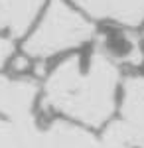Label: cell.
<instances>
[{
  "instance_id": "3",
  "label": "cell",
  "mask_w": 144,
  "mask_h": 148,
  "mask_svg": "<svg viewBox=\"0 0 144 148\" xmlns=\"http://www.w3.org/2000/svg\"><path fill=\"white\" fill-rule=\"evenodd\" d=\"M38 95L32 79H12L0 75V114L4 119H28Z\"/></svg>"
},
{
  "instance_id": "7",
  "label": "cell",
  "mask_w": 144,
  "mask_h": 148,
  "mask_svg": "<svg viewBox=\"0 0 144 148\" xmlns=\"http://www.w3.org/2000/svg\"><path fill=\"white\" fill-rule=\"evenodd\" d=\"M42 4L44 0H0V30L8 28L14 36H22Z\"/></svg>"
},
{
  "instance_id": "2",
  "label": "cell",
  "mask_w": 144,
  "mask_h": 148,
  "mask_svg": "<svg viewBox=\"0 0 144 148\" xmlns=\"http://www.w3.org/2000/svg\"><path fill=\"white\" fill-rule=\"evenodd\" d=\"M93 38V26L61 0H53L44 20L26 42V53L32 57H49L63 49L85 44Z\"/></svg>"
},
{
  "instance_id": "6",
  "label": "cell",
  "mask_w": 144,
  "mask_h": 148,
  "mask_svg": "<svg viewBox=\"0 0 144 148\" xmlns=\"http://www.w3.org/2000/svg\"><path fill=\"white\" fill-rule=\"evenodd\" d=\"M0 148H42V136L32 116L28 119L0 116Z\"/></svg>"
},
{
  "instance_id": "10",
  "label": "cell",
  "mask_w": 144,
  "mask_h": 148,
  "mask_svg": "<svg viewBox=\"0 0 144 148\" xmlns=\"http://www.w3.org/2000/svg\"><path fill=\"white\" fill-rule=\"evenodd\" d=\"M14 53V42L10 38H0V67L8 61Z\"/></svg>"
},
{
  "instance_id": "4",
  "label": "cell",
  "mask_w": 144,
  "mask_h": 148,
  "mask_svg": "<svg viewBox=\"0 0 144 148\" xmlns=\"http://www.w3.org/2000/svg\"><path fill=\"white\" fill-rule=\"evenodd\" d=\"M95 18L136 26L144 18V0H73Z\"/></svg>"
},
{
  "instance_id": "11",
  "label": "cell",
  "mask_w": 144,
  "mask_h": 148,
  "mask_svg": "<svg viewBox=\"0 0 144 148\" xmlns=\"http://www.w3.org/2000/svg\"><path fill=\"white\" fill-rule=\"evenodd\" d=\"M12 65H14V71H24V69L30 65V61H28V57H16Z\"/></svg>"
},
{
  "instance_id": "8",
  "label": "cell",
  "mask_w": 144,
  "mask_h": 148,
  "mask_svg": "<svg viewBox=\"0 0 144 148\" xmlns=\"http://www.w3.org/2000/svg\"><path fill=\"white\" fill-rule=\"evenodd\" d=\"M42 148H101V144L87 130L57 121L42 138Z\"/></svg>"
},
{
  "instance_id": "9",
  "label": "cell",
  "mask_w": 144,
  "mask_h": 148,
  "mask_svg": "<svg viewBox=\"0 0 144 148\" xmlns=\"http://www.w3.org/2000/svg\"><path fill=\"white\" fill-rule=\"evenodd\" d=\"M136 146V140L134 134L130 132V128L126 126V123H112L101 140V148H134Z\"/></svg>"
},
{
  "instance_id": "5",
  "label": "cell",
  "mask_w": 144,
  "mask_h": 148,
  "mask_svg": "<svg viewBox=\"0 0 144 148\" xmlns=\"http://www.w3.org/2000/svg\"><path fill=\"white\" fill-rule=\"evenodd\" d=\"M122 123L134 134L136 146L144 148V75L128 77L124 83Z\"/></svg>"
},
{
  "instance_id": "1",
  "label": "cell",
  "mask_w": 144,
  "mask_h": 148,
  "mask_svg": "<svg viewBox=\"0 0 144 148\" xmlns=\"http://www.w3.org/2000/svg\"><path fill=\"white\" fill-rule=\"evenodd\" d=\"M117 81L119 67L101 42L87 69H81L79 57H69L57 65L45 83L44 107L61 111L87 125H101L112 113Z\"/></svg>"
}]
</instances>
